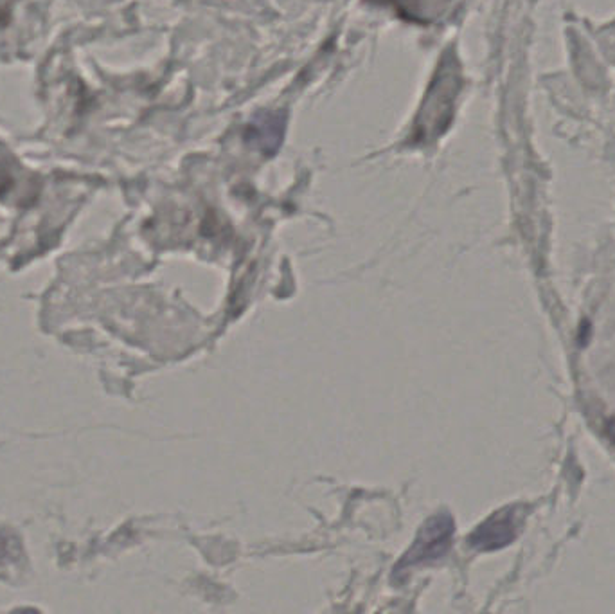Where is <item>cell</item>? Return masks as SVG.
<instances>
[{"mask_svg": "<svg viewBox=\"0 0 615 614\" xmlns=\"http://www.w3.org/2000/svg\"><path fill=\"white\" fill-rule=\"evenodd\" d=\"M454 537V521L450 515L441 514L432 517L427 524L419 530L416 541L412 544L405 557H403L398 566L396 573H400L402 569H409L418 564H425L430 560L441 559L445 555Z\"/></svg>", "mask_w": 615, "mask_h": 614, "instance_id": "cell-1", "label": "cell"}, {"mask_svg": "<svg viewBox=\"0 0 615 614\" xmlns=\"http://www.w3.org/2000/svg\"><path fill=\"white\" fill-rule=\"evenodd\" d=\"M518 517L517 508H504L491 515L470 535V546L479 551L500 550L508 546L517 537Z\"/></svg>", "mask_w": 615, "mask_h": 614, "instance_id": "cell-2", "label": "cell"}, {"mask_svg": "<svg viewBox=\"0 0 615 614\" xmlns=\"http://www.w3.org/2000/svg\"><path fill=\"white\" fill-rule=\"evenodd\" d=\"M20 186L33 188L29 173L22 168L8 148L0 145V197L17 191Z\"/></svg>", "mask_w": 615, "mask_h": 614, "instance_id": "cell-3", "label": "cell"}, {"mask_svg": "<svg viewBox=\"0 0 615 614\" xmlns=\"http://www.w3.org/2000/svg\"><path fill=\"white\" fill-rule=\"evenodd\" d=\"M9 10H11V0H0V24L2 20H8Z\"/></svg>", "mask_w": 615, "mask_h": 614, "instance_id": "cell-4", "label": "cell"}]
</instances>
